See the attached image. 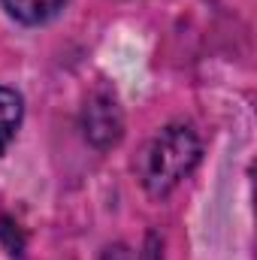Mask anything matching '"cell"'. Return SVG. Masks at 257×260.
Returning <instances> with one entry per match:
<instances>
[{"label": "cell", "mask_w": 257, "mask_h": 260, "mask_svg": "<svg viewBox=\"0 0 257 260\" xmlns=\"http://www.w3.org/2000/svg\"><path fill=\"white\" fill-rule=\"evenodd\" d=\"M103 260H160V245H157L154 236H148L145 239V248L133 251L127 245H115V248H109L103 254Z\"/></svg>", "instance_id": "5"}, {"label": "cell", "mask_w": 257, "mask_h": 260, "mask_svg": "<svg viewBox=\"0 0 257 260\" xmlns=\"http://www.w3.org/2000/svg\"><path fill=\"white\" fill-rule=\"evenodd\" d=\"M18 121H21V97L9 88H0V154L12 142Z\"/></svg>", "instance_id": "4"}, {"label": "cell", "mask_w": 257, "mask_h": 260, "mask_svg": "<svg viewBox=\"0 0 257 260\" xmlns=\"http://www.w3.org/2000/svg\"><path fill=\"white\" fill-rule=\"evenodd\" d=\"M197 160H200V139L194 136L191 127L173 124L160 130L154 142L145 148V160H142V182L148 194H170L197 167Z\"/></svg>", "instance_id": "1"}, {"label": "cell", "mask_w": 257, "mask_h": 260, "mask_svg": "<svg viewBox=\"0 0 257 260\" xmlns=\"http://www.w3.org/2000/svg\"><path fill=\"white\" fill-rule=\"evenodd\" d=\"M3 6H6L18 21H24V24H40V21L52 18V15L64 6V0H3Z\"/></svg>", "instance_id": "3"}, {"label": "cell", "mask_w": 257, "mask_h": 260, "mask_svg": "<svg viewBox=\"0 0 257 260\" xmlns=\"http://www.w3.org/2000/svg\"><path fill=\"white\" fill-rule=\"evenodd\" d=\"M121 109L109 94H94L85 106V133L94 145L109 148L121 139Z\"/></svg>", "instance_id": "2"}]
</instances>
